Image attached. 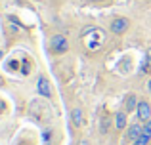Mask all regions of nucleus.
<instances>
[{"label":"nucleus","instance_id":"1","mask_svg":"<svg viewBox=\"0 0 151 145\" xmlns=\"http://www.w3.org/2000/svg\"><path fill=\"white\" fill-rule=\"evenodd\" d=\"M50 48L54 54H65L69 50V40L63 34H54L52 40H50Z\"/></svg>","mask_w":151,"mask_h":145},{"label":"nucleus","instance_id":"2","mask_svg":"<svg viewBox=\"0 0 151 145\" xmlns=\"http://www.w3.org/2000/svg\"><path fill=\"white\" fill-rule=\"evenodd\" d=\"M136 116H138L140 122H147V120H151V105L145 99H140L138 109H136Z\"/></svg>","mask_w":151,"mask_h":145},{"label":"nucleus","instance_id":"3","mask_svg":"<svg viewBox=\"0 0 151 145\" xmlns=\"http://www.w3.org/2000/svg\"><path fill=\"white\" fill-rule=\"evenodd\" d=\"M128 25H130V21L126 17H117L113 23H111V33H115V34H122L126 29H128Z\"/></svg>","mask_w":151,"mask_h":145},{"label":"nucleus","instance_id":"4","mask_svg":"<svg viewBox=\"0 0 151 145\" xmlns=\"http://www.w3.org/2000/svg\"><path fill=\"white\" fill-rule=\"evenodd\" d=\"M37 90L42 97H50L52 96V88H50V82L46 76H38V82H37Z\"/></svg>","mask_w":151,"mask_h":145},{"label":"nucleus","instance_id":"5","mask_svg":"<svg viewBox=\"0 0 151 145\" xmlns=\"http://www.w3.org/2000/svg\"><path fill=\"white\" fill-rule=\"evenodd\" d=\"M142 134H144V126H142V124H132V126H128V130H126V139H128V141H136Z\"/></svg>","mask_w":151,"mask_h":145},{"label":"nucleus","instance_id":"6","mask_svg":"<svg viewBox=\"0 0 151 145\" xmlns=\"http://www.w3.org/2000/svg\"><path fill=\"white\" fill-rule=\"evenodd\" d=\"M138 103H140V101H138V97L134 96V94H128V96H126V99H124V111L126 113L136 111V109H138Z\"/></svg>","mask_w":151,"mask_h":145},{"label":"nucleus","instance_id":"7","mask_svg":"<svg viewBox=\"0 0 151 145\" xmlns=\"http://www.w3.org/2000/svg\"><path fill=\"white\" fill-rule=\"evenodd\" d=\"M126 122H128V119H126V111H119L117 115H115V128H117V130H124Z\"/></svg>","mask_w":151,"mask_h":145},{"label":"nucleus","instance_id":"8","mask_svg":"<svg viewBox=\"0 0 151 145\" xmlns=\"http://www.w3.org/2000/svg\"><path fill=\"white\" fill-rule=\"evenodd\" d=\"M71 120H73L75 126H82V122H84V115H82L81 107H75L73 111H71Z\"/></svg>","mask_w":151,"mask_h":145},{"label":"nucleus","instance_id":"9","mask_svg":"<svg viewBox=\"0 0 151 145\" xmlns=\"http://www.w3.org/2000/svg\"><path fill=\"white\" fill-rule=\"evenodd\" d=\"M149 143H151V136L147 134H142L136 141H132V145H149Z\"/></svg>","mask_w":151,"mask_h":145},{"label":"nucleus","instance_id":"10","mask_svg":"<svg viewBox=\"0 0 151 145\" xmlns=\"http://www.w3.org/2000/svg\"><path fill=\"white\" fill-rule=\"evenodd\" d=\"M109 126H111V120H109V116H103L101 119V126H100V132L103 136L107 134V132H109Z\"/></svg>","mask_w":151,"mask_h":145},{"label":"nucleus","instance_id":"11","mask_svg":"<svg viewBox=\"0 0 151 145\" xmlns=\"http://www.w3.org/2000/svg\"><path fill=\"white\" fill-rule=\"evenodd\" d=\"M144 134L151 136V120H147V122H144Z\"/></svg>","mask_w":151,"mask_h":145},{"label":"nucleus","instance_id":"12","mask_svg":"<svg viewBox=\"0 0 151 145\" xmlns=\"http://www.w3.org/2000/svg\"><path fill=\"white\" fill-rule=\"evenodd\" d=\"M145 61H147V65L151 67V48H147V52H145Z\"/></svg>","mask_w":151,"mask_h":145},{"label":"nucleus","instance_id":"13","mask_svg":"<svg viewBox=\"0 0 151 145\" xmlns=\"http://www.w3.org/2000/svg\"><path fill=\"white\" fill-rule=\"evenodd\" d=\"M147 90H149V94H151V78H149V82H147Z\"/></svg>","mask_w":151,"mask_h":145},{"label":"nucleus","instance_id":"14","mask_svg":"<svg viewBox=\"0 0 151 145\" xmlns=\"http://www.w3.org/2000/svg\"><path fill=\"white\" fill-rule=\"evenodd\" d=\"M82 145H88V143H86V141H82Z\"/></svg>","mask_w":151,"mask_h":145},{"label":"nucleus","instance_id":"15","mask_svg":"<svg viewBox=\"0 0 151 145\" xmlns=\"http://www.w3.org/2000/svg\"><path fill=\"white\" fill-rule=\"evenodd\" d=\"M94 2H101V0H94Z\"/></svg>","mask_w":151,"mask_h":145}]
</instances>
